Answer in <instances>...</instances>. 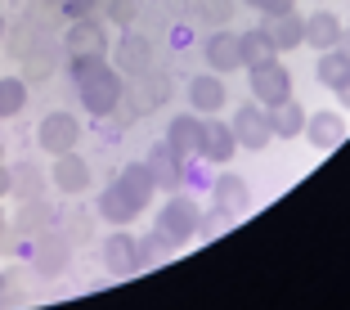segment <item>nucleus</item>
<instances>
[{"label":"nucleus","mask_w":350,"mask_h":310,"mask_svg":"<svg viewBox=\"0 0 350 310\" xmlns=\"http://www.w3.org/2000/svg\"><path fill=\"white\" fill-rule=\"evenodd\" d=\"M77 94H81V108L90 117H113L117 103H122L126 86H122V73H117L108 59H99L90 73L77 77Z\"/></svg>","instance_id":"1"},{"label":"nucleus","mask_w":350,"mask_h":310,"mask_svg":"<svg viewBox=\"0 0 350 310\" xmlns=\"http://www.w3.org/2000/svg\"><path fill=\"white\" fill-rule=\"evenodd\" d=\"M153 229L171 243V248H185L193 234H202V207H198L189 194H171V198H166V207L157 211V225Z\"/></svg>","instance_id":"2"},{"label":"nucleus","mask_w":350,"mask_h":310,"mask_svg":"<svg viewBox=\"0 0 350 310\" xmlns=\"http://www.w3.org/2000/svg\"><path fill=\"white\" fill-rule=\"evenodd\" d=\"M247 90L256 103H265V108H278V103H288L292 99V73H288V63L278 59H265V63H252L247 68Z\"/></svg>","instance_id":"3"},{"label":"nucleus","mask_w":350,"mask_h":310,"mask_svg":"<svg viewBox=\"0 0 350 310\" xmlns=\"http://www.w3.org/2000/svg\"><path fill=\"white\" fill-rule=\"evenodd\" d=\"M234 122V135H238V148H252V153H260V148H269V140H274V126H269V108L256 99L238 103V113L229 117Z\"/></svg>","instance_id":"4"},{"label":"nucleus","mask_w":350,"mask_h":310,"mask_svg":"<svg viewBox=\"0 0 350 310\" xmlns=\"http://www.w3.org/2000/svg\"><path fill=\"white\" fill-rule=\"evenodd\" d=\"M77 140H81V122H77L72 113H63V108L45 113V117H41V126H36V144H41V153H50V157L72 153Z\"/></svg>","instance_id":"5"},{"label":"nucleus","mask_w":350,"mask_h":310,"mask_svg":"<svg viewBox=\"0 0 350 310\" xmlns=\"http://www.w3.org/2000/svg\"><path fill=\"white\" fill-rule=\"evenodd\" d=\"M166 144L185 157V162L202 157V148H206V117L202 113H180V117H171V126H166Z\"/></svg>","instance_id":"6"},{"label":"nucleus","mask_w":350,"mask_h":310,"mask_svg":"<svg viewBox=\"0 0 350 310\" xmlns=\"http://www.w3.org/2000/svg\"><path fill=\"white\" fill-rule=\"evenodd\" d=\"M103 266L113 270V274H139V270H144V257H139V238H135L126 225H117L113 234L103 238Z\"/></svg>","instance_id":"7"},{"label":"nucleus","mask_w":350,"mask_h":310,"mask_svg":"<svg viewBox=\"0 0 350 310\" xmlns=\"http://www.w3.org/2000/svg\"><path fill=\"white\" fill-rule=\"evenodd\" d=\"M202 59H206V68L211 73H238L243 68V41H238V31H229V27H220V31H211L202 41Z\"/></svg>","instance_id":"8"},{"label":"nucleus","mask_w":350,"mask_h":310,"mask_svg":"<svg viewBox=\"0 0 350 310\" xmlns=\"http://www.w3.org/2000/svg\"><path fill=\"white\" fill-rule=\"evenodd\" d=\"M50 180H54V189L59 194H68V198H77V194H90V162L85 157H77V148L72 153H59L54 157V166H50Z\"/></svg>","instance_id":"9"},{"label":"nucleus","mask_w":350,"mask_h":310,"mask_svg":"<svg viewBox=\"0 0 350 310\" xmlns=\"http://www.w3.org/2000/svg\"><path fill=\"white\" fill-rule=\"evenodd\" d=\"M144 162H148V171H153V180H157V194H162V189H166V194H175V189L185 185V157L175 153L166 140H157V144L148 148Z\"/></svg>","instance_id":"10"},{"label":"nucleus","mask_w":350,"mask_h":310,"mask_svg":"<svg viewBox=\"0 0 350 310\" xmlns=\"http://www.w3.org/2000/svg\"><path fill=\"white\" fill-rule=\"evenodd\" d=\"M306 140H310V148H319V153H332V148L346 140V113H337V108H319V113H310V122H306Z\"/></svg>","instance_id":"11"},{"label":"nucleus","mask_w":350,"mask_h":310,"mask_svg":"<svg viewBox=\"0 0 350 310\" xmlns=\"http://www.w3.org/2000/svg\"><path fill=\"white\" fill-rule=\"evenodd\" d=\"M225 103H229V90H225V81H220V73H198L193 81H189V108H193V113L211 117V113H220Z\"/></svg>","instance_id":"12"},{"label":"nucleus","mask_w":350,"mask_h":310,"mask_svg":"<svg viewBox=\"0 0 350 310\" xmlns=\"http://www.w3.org/2000/svg\"><path fill=\"white\" fill-rule=\"evenodd\" d=\"M94 211H99V216L108 220V225H131V220L139 216L144 207H139L131 194H126V185H122V180H113V185H108L99 198H94Z\"/></svg>","instance_id":"13"},{"label":"nucleus","mask_w":350,"mask_h":310,"mask_svg":"<svg viewBox=\"0 0 350 310\" xmlns=\"http://www.w3.org/2000/svg\"><path fill=\"white\" fill-rule=\"evenodd\" d=\"M341 31H346V23L337 18V14H328V10H314L306 18V45L310 50H337L341 45Z\"/></svg>","instance_id":"14"},{"label":"nucleus","mask_w":350,"mask_h":310,"mask_svg":"<svg viewBox=\"0 0 350 310\" xmlns=\"http://www.w3.org/2000/svg\"><path fill=\"white\" fill-rule=\"evenodd\" d=\"M265 31H269V41H274L278 54H288V50H301L306 45V14H278V18H265Z\"/></svg>","instance_id":"15"},{"label":"nucleus","mask_w":350,"mask_h":310,"mask_svg":"<svg viewBox=\"0 0 350 310\" xmlns=\"http://www.w3.org/2000/svg\"><path fill=\"white\" fill-rule=\"evenodd\" d=\"M234 153H238L234 122H216V113H211V117H206V148H202V162H216V166H225Z\"/></svg>","instance_id":"16"},{"label":"nucleus","mask_w":350,"mask_h":310,"mask_svg":"<svg viewBox=\"0 0 350 310\" xmlns=\"http://www.w3.org/2000/svg\"><path fill=\"white\" fill-rule=\"evenodd\" d=\"M211 194H216V207L225 211V216H238V211L252 203V185L243 176H234V171H225V176L211 180Z\"/></svg>","instance_id":"17"},{"label":"nucleus","mask_w":350,"mask_h":310,"mask_svg":"<svg viewBox=\"0 0 350 310\" xmlns=\"http://www.w3.org/2000/svg\"><path fill=\"white\" fill-rule=\"evenodd\" d=\"M306 122H310V113L301 108L297 99H288V103H278V108H269L274 140H301V135H306Z\"/></svg>","instance_id":"18"},{"label":"nucleus","mask_w":350,"mask_h":310,"mask_svg":"<svg viewBox=\"0 0 350 310\" xmlns=\"http://www.w3.org/2000/svg\"><path fill=\"white\" fill-rule=\"evenodd\" d=\"M314 77H319V86H328L332 94H337V86H346V77H350V59H346V50H323L319 59H314Z\"/></svg>","instance_id":"19"},{"label":"nucleus","mask_w":350,"mask_h":310,"mask_svg":"<svg viewBox=\"0 0 350 310\" xmlns=\"http://www.w3.org/2000/svg\"><path fill=\"white\" fill-rule=\"evenodd\" d=\"M68 50H72V54H103V50H108V41H103V27H99L94 18H72Z\"/></svg>","instance_id":"20"},{"label":"nucleus","mask_w":350,"mask_h":310,"mask_svg":"<svg viewBox=\"0 0 350 310\" xmlns=\"http://www.w3.org/2000/svg\"><path fill=\"white\" fill-rule=\"evenodd\" d=\"M126 185V194L135 198L139 207H148V198L157 194V180H153V171H148V162H131V166H122V176H117Z\"/></svg>","instance_id":"21"},{"label":"nucleus","mask_w":350,"mask_h":310,"mask_svg":"<svg viewBox=\"0 0 350 310\" xmlns=\"http://www.w3.org/2000/svg\"><path fill=\"white\" fill-rule=\"evenodd\" d=\"M238 41H243V68H252V63H265V59H274V41H269V31H265V23L260 27H247V31H238Z\"/></svg>","instance_id":"22"},{"label":"nucleus","mask_w":350,"mask_h":310,"mask_svg":"<svg viewBox=\"0 0 350 310\" xmlns=\"http://www.w3.org/2000/svg\"><path fill=\"white\" fill-rule=\"evenodd\" d=\"M23 108H27V86L18 77H0V122L23 117Z\"/></svg>","instance_id":"23"},{"label":"nucleus","mask_w":350,"mask_h":310,"mask_svg":"<svg viewBox=\"0 0 350 310\" xmlns=\"http://www.w3.org/2000/svg\"><path fill=\"white\" fill-rule=\"evenodd\" d=\"M171 252H175V248L166 243L162 234H157V229L139 238V257H144V266H157V261H162V257H171Z\"/></svg>","instance_id":"24"},{"label":"nucleus","mask_w":350,"mask_h":310,"mask_svg":"<svg viewBox=\"0 0 350 310\" xmlns=\"http://www.w3.org/2000/svg\"><path fill=\"white\" fill-rule=\"evenodd\" d=\"M148 45L139 41V36H122V59H126V68H135V73H144L148 68Z\"/></svg>","instance_id":"25"},{"label":"nucleus","mask_w":350,"mask_h":310,"mask_svg":"<svg viewBox=\"0 0 350 310\" xmlns=\"http://www.w3.org/2000/svg\"><path fill=\"white\" fill-rule=\"evenodd\" d=\"M243 5L260 10L265 18H278V14H292V10H297V0H243Z\"/></svg>","instance_id":"26"},{"label":"nucleus","mask_w":350,"mask_h":310,"mask_svg":"<svg viewBox=\"0 0 350 310\" xmlns=\"http://www.w3.org/2000/svg\"><path fill=\"white\" fill-rule=\"evenodd\" d=\"M94 5H99V0H63L59 10L68 14V18H90V14H94Z\"/></svg>","instance_id":"27"},{"label":"nucleus","mask_w":350,"mask_h":310,"mask_svg":"<svg viewBox=\"0 0 350 310\" xmlns=\"http://www.w3.org/2000/svg\"><path fill=\"white\" fill-rule=\"evenodd\" d=\"M14 185H18V171H10V166L0 162V198H5V194H14Z\"/></svg>","instance_id":"28"},{"label":"nucleus","mask_w":350,"mask_h":310,"mask_svg":"<svg viewBox=\"0 0 350 310\" xmlns=\"http://www.w3.org/2000/svg\"><path fill=\"white\" fill-rule=\"evenodd\" d=\"M113 18L117 23H131L135 18V5H131V0H113Z\"/></svg>","instance_id":"29"},{"label":"nucleus","mask_w":350,"mask_h":310,"mask_svg":"<svg viewBox=\"0 0 350 310\" xmlns=\"http://www.w3.org/2000/svg\"><path fill=\"white\" fill-rule=\"evenodd\" d=\"M189 41H193V31H189V27H175L171 31V45H189Z\"/></svg>","instance_id":"30"},{"label":"nucleus","mask_w":350,"mask_h":310,"mask_svg":"<svg viewBox=\"0 0 350 310\" xmlns=\"http://www.w3.org/2000/svg\"><path fill=\"white\" fill-rule=\"evenodd\" d=\"M337 99H341V113H350V77H346V86H337Z\"/></svg>","instance_id":"31"},{"label":"nucleus","mask_w":350,"mask_h":310,"mask_svg":"<svg viewBox=\"0 0 350 310\" xmlns=\"http://www.w3.org/2000/svg\"><path fill=\"white\" fill-rule=\"evenodd\" d=\"M341 50H346V59H350V27L341 31Z\"/></svg>","instance_id":"32"},{"label":"nucleus","mask_w":350,"mask_h":310,"mask_svg":"<svg viewBox=\"0 0 350 310\" xmlns=\"http://www.w3.org/2000/svg\"><path fill=\"white\" fill-rule=\"evenodd\" d=\"M0 41H5V14H0Z\"/></svg>","instance_id":"33"},{"label":"nucleus","mask_w":350,"mask_h":310,"mask_svg":"<svg viewBox=\"0 0 350 310\" xmlns=\"http://www.w3.org/2000/svg\"><path fill=\"white\" fill-rule=\"evenodd\" d=\"M0 229H5V207H0Z\"/></svg>","instance_id":"34"},{"label":"nucleus","mask_w":350,"mask_h":310,"mask_svg":"<svg viewBox=\"0 0 350 310\" xmlns=\"http://www.w3.org/2000/svg\"><path fill=\"white\" fill-rule=\"evenodd\" d=\"M0 162H5V144H0Z\"/></svg>","instance_id":"35"},{"label":"nucleus","mask_w":350,"mask_h":310,"mask_svg":"<svg viewBox=\"0 0 350 310\" xmlns=\"http://www.w3.org/2000/svg\"><path fill=\"white\" fill-rule=\"evenodd\" d=\"M45 5H63V0H45Z\"/></svg>","instance_id":"36"},{"label":"nucleus","mask_w":350,"mask_h":310,"mask_svg":"<svg viewBox=\"0 0 350 310\" xmlns=\"http://www.w3.org/2000/svg\"><path fill=\"white\" fill-rule=\"evenodd\" d=\"M314 5H323V0H314Z\"/></svg>","instance_id":"37"}]
</instances>
